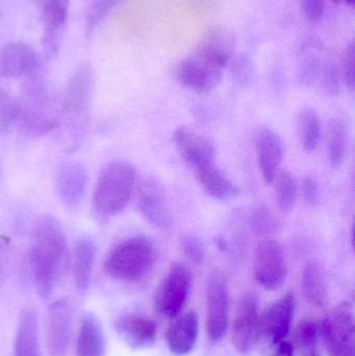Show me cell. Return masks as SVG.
Here are the masks:
<instances>
[{"instance_id": "6da1fadb", "label": "cell", "mask_w": 355, "mask_h": 356, "mask_svg": "<svg viewBox=\"0 0 355 356\" xmlns=\"http://www.w3.org/2000/svg\"><path fill=\"white\" fill-rule=\"evenodd\" d=\"M235 45V35L229 29L216 27L204 33L194 51L179 64V83L197 93L213 91L222 81Z\"/></svg>"}, {"instance_id": "7a4b0ae2", "label": "cell", "mask_w": 355, "mask_h": 356, "mask_svg": "<svg viewBox=\"0 0 355 356\" xmlns=\"http://www.w3.org/2000/svg\"><path fill=\"white\" fill-rule=\"evenodd\" d=\"M68 244L58 222L49 215L35 224L28 261L35 290L40 298L51 296L69 265Z\"/></svg>"}, {"instance_id": "3957f363", "label": "cell", "mask_w": 355, "mask_h": 356, "mask_svg": "<svg viewBox=\"0 0 355 356\" xmlns=\"http://www.w3.org/2000/svg\"><path fill=\"white\" fill-rule=\"evenodd\" d=\"M26 81L17 127L28 137H44L60 127L62 108L48 88L42 71Z\"/></svg>"}, {"instance_id": "277c9868", "label": "cell", "mask_w": 355, "mask_h": 356, "mask_svg": "<svg viewBox=\"0 0 355 356\" xmlns=\"http://www.w3.org/2000/svg\"><path fill=\"white\" fill-rule=\"evenodd\" d=\"M95 73L91 65L83 64L69 79L60 102L62 120L66 129V146L76 150L85 137L88 113L93 98Z\"/></svg>"}, {"instance_id": "5b68a950", "label": "cell", "mask_w": 355, "mask_h": 356, "mask_svg": "<svg viewBox=\"0 0 355 356\" xmlns=\"http://www.w3.org/2000/svg\"><path fill=\"white\" fill-rule=\"evenodd\" d=\"M137 171L127 162L106 165L96 182L93 194L94 211L100 217L108 218L122 211L135 190Z\"/></svg>"}, {"instance_id": "8992f818", "label": "cell", "mask_w": 355, "mask_h": 356, "mask_svg": "<svg viewBox=\"0 0 355 356\" xmlns=\"http://www.w3.org/2000/svg\"><path fill=\"white\" fill-rule=\"evenodd\" d=\"M156 248L143 236H131L116 245L106 257L104 269L112 280L135 282L145 278L154 268Z\"/></svg>"}, {"instance_id": "52a82bcc", "label": "cell", "mask_w": 355, "mask_h": 356, "mask_svg": "<svg viewBox=\"0 0 355 356\" xmlns=\"http://www.w3.org/2000/svg\"><path fill=\"white\" fill-rule=\"evenodd\" d=\"M318 325L329 356H354V314L350 301L338 305Z\"/></svg>"}, {"instance_id": "ba28073f", "label": "cell", "mask_w": 355, "mask_h": 356, "mask_svg": "<svg viewBox=\"0 0 355 356\" xmlns=\"http://www.w3.org/2000/svg\"><path fill=\"white\" fill-rule=\"evenodd\" d=\"M191 288L192 273L189 268L181 263L171 266L154 295L156 312L169 319L183 313Z\"/></svg>"}, {"instance_id": "9c48e42d", "label": "cell", "mask_w": 355, "mask_h": 356, "mask_svg": "<svg viewBox=\"0 0 355 356\" xmlns=\"http://www.w3.org/2000/svg\"><path fill=\"white\" fill-rule=\"evenodd\" d=\"M231 296L226 278L221 272L210 274L206 284V332L210 342H221L227 334Z\"/></svg>"}, {"instance_id": "30bf717a", "label": "cell", "mask_w": 355, "mask_h": 356, "mask_svg": "<svg viewBox=\"0 0 355 356\" xmlns=\"http://www.w3.org/2000/svg\"><path fill=\"white\" fill-rule=\"evenodd\" d=\"M262 315L258 297L252 292H245L238 301L235 318L231 325V342L240 353H248L262 337Z\"/></svg>"}, {"instance_id": "8fae6325", "label": "cell", "mask_w": 355, "mask_h": 356, "mask_svg": "<svg viewBox=\"0 0 355 356\" xmlns=\"http://www.w3.org/2000/svg\"><path fill=\"white\" fill-rule=\"evenodd\" d=\"M254 276L258 286L265 290L277 291L285 284L287 259L279 242L264 240L258 243L254 254Z\"/></svg>"}, {"instance_id": "7c38bea8", "label": "cell", "mask_w": 355, "mask_h": 356, "mask_svg": "<svg viewBox=\"0 0 355 356\" xmlns=\"http://www.w3.org/2000/svg\"><path fill=\"white\" fill-rule=\"evenodd\" d=\"M73 307L68 298L58 299L48 307L46 340L50 356H65L72 336Z\"/></svg>"}, {"instance_id": "4fadbf2b", "label": "cell", "mask_w": 355, "mask_h": 356, "mask_svg": "<svg viewBox=\"0 0 355 356\" xmlns=\"http://www.w3.org/2000/svg\"><path fill=\"white\" fill-rule=\"evenodd\" d=\"M42 71L37 51L24 42L6 44L0 50V77L4 79H29Z\"/></svg>"}, {"instance_id": "5bb4252c", "label": "cell", "mask_w": 355, "mask_h": 356, "mask_svg": "<svg viewBox=\"0 0 355 356\" xmlns=\"http://www.w3.org/2000/svg\"><path fill=\"white\" fill-rule=\"evenodd\" d=\"M296 311V298L293 292L286 293L281 298L269 305L262 315L261 332L268 342L276 346L286 340Z\"/></svg>"}, {"instance_id": "9a60e30c", "label": "cell", "mask_w": 355, "mask_h": 356, "mask_svg": "<svg viewBox=\"0 0 355 356\" xmlns=\"http://www.w3.org/2000/svg\"><path fill=\"white\" fill-rule=\"evenodd\" d=\"M89 184L87 169L79 162H64L56 171V188L65 207L76 209L83 202Z\"/></svg>"}, {"instance_id": "2e32d148", "label": "cell", "mask_w": 355, "mask_h": 356, "mask_svg": "<svg viewBox=\"0 0 355 356\" xmlns=\"http://www.w3.org/2000/svg\"><path fill=\"white\" fill-rule=\"evenodd\" d=\"M138 209L144 219L158 229H170L172 213L162 186L154 179L144 182L138 195Z\"/></svg>"}, {"instance_id": "e0dca14e", "label": "cell", "mask_w": 355, "mask_h": 356, "mask_svg": "<svg viewBox=\"0 0 355 356\" xmlns=\"http://www.w3.org/2000/svg\"><path fill=\"white\" fill-rule=\"evenodd\" d=\"M173 142L185 164L193 171L217 161L214 144L190 127H177L173 133Z\"/></svg>"}, {"instance_id": "ac0fdd59", "label": "cell", "mask_w": 355, "mask_h": 356, "mask_svg": "<svg viewBox=\"0 0 355 356\" xmlns=\"http://www.w3.org/2000/svg\"><path fill=\"white\" fill-rule=\"evenodd\" d=\"M115 330L121 340L133 350L154 346L158 337L156 322L139 313L125 314L119 317L115 322Z\"/></svg>"}, {"instance_id": "d6986e66", "label": "cell", "mask_w": 355, "mask_h": 356, "mask_svg": "<svg viewBox=\"0 0 355 356\" xmlns=\"http://www.w3.org/2000/svg\"><path fill=\"white\" fill-rule=\"evenodd\" d=\"M199 318L194 311L179 314L173 318L166 332L169 351L175 356L190 355L197 344Z\"/></svg>"}, {"instance_id": "ffe728a7", "label": "cell", "mask_w": 355, "mask_h": 356, "mask_svg": "<svg viewBox=\"0 0 355 356\" xmlns=\"http://www.w3.org/2000/svg\"><path fill=\"white\" fill-rule=\"evenodd\" d=\"M256 154L263 179L267 184H272L285 156V145L281 136L273 129H262L256 139Z\"/></svg>"}, {"instance_id": "44dd1931", "label": "cell", "mask_w": 355, "mask_h": 356, "mask_svg": "<svg viewBox=\"0 0 355 356\" xmlns=\"http://www.w3.org/2000/svg\"><path fill=\"white\" fill-rule=\"evenodd\" d=\"M44 26L43 45L48 56L58 50L60 35L68 19L69 0H39Z\"/></svg>"}, {"instance_id": "7402d4cb", "label": "cell", "mask_w": 355, "mask_h": 356, "mask_svg": "<svg viewBox=\"0 0 355 356\" xmlns=\"http://www.w3.org/2000/svg\"><path fill=\"white\" fill-rule=\"evenodd\" d=\"M196 178L206 194L219 201H231L240 194V188L215 162L194 170Z\"/></svg>"}, {"instance_id": "603a6c76", "label": "cell", "mask_w": 355, "mask_h": 356, "mask_svg": "<svg viewBox=\"0 0 355 356\" xmlns=\"http://www.w3.org/2000/svg\"><path fill=\"white\" fill-rule=\"evenodd\" d=\"M14 356H41L39 321L33 309H25L19 317Z\"/></svg>"}, {"instance_id": "cb8c5ba5", "label": "cell", "mask_w": 355, "mask_h": 356, "mask_svg": "<svg viewBox=\"0 0 355 356\" xmlns=\"http://www.w3.org/2000/svg\"><path fill=\"white\" fill-rule=\"evenodd\" d=\"M96 257V245L83 236L75 243L73 251V277L79 294H85L91 286L92 272Z\"/></svg>"}, {"instance_id": "d4e9b609", "label": "cell", "mask_w": 355, "mask_h": 356, "mask_svg": "<svg viewBox=\"0 0 355 356\" xmlns=\"http://www.w3.org/2000/svg\"><path fill=\"white\" fill-rule=\"evenodd\" d=\"M106 338L99 319L94 314L88 313L81 320L77 337L79 356H104Z\"/></svg>"}, {"instance_id": "484cf974", "label": "cell", "mask_w": 355, "mask_h": 356, "mask_svg": "<svg viewBox=\"0 0 355 356\" xmlns=\"http://www.w3.org/2000/svg\"><path fill=\"white\" fill-rule=\"evenodd\" d=\"M302 291L306 300L315 307H322L329 300V286L323 268L316 261L304 266L302 273Z\"/></svg>"}, {"instance_id": "4316f807", "label": "cell", "mask_w": 355, "mask_h": 356, "mask_svg": "<svg viewBox=\"0 0 355 356\" xmlns=\"http://www.w3.org/2000/svg\"><path fill=\"white\" fill-rule=\"evenodd\" d=\"M297 131L302 149L308 154L316 152L320 145L322 127L318 113L314 108H306L300 111L297 117Z\"/></svg>"}, {"instance_id": "83f0119b", "label": "cell", "mask_w": 355, "mask_h": 356, "mask_svg": "<svg viewBox=\"0 0 355 356\" xmlns=\"http://www.w3.org/2000/svg\"><path fill=\"white\" fill-rule=\"evenodd\" d=\"M348 127L341 118L331 119L327 129V158L333 168H340L346 158Z\"/></svg>"}, {"instance_id": "f1b7e54d", "label": "cell", "mask_w": 355, "mask_h": 356, "mask_svg": "<svg viewBox=\"0 0 355 356\" xmlns=\"http://www.w3.org/2000/svg\"><path fill=\"white\" fill-rule=\"evenodd\" d=\"M318 324L312 320H304L296 327L292 345L300 356H322Z\"/></svg>"}, {"instance_id": "f546056e", "label": "cell", "mask_w": 355, "mask_h": 356, "mask_svg": "<svg viewBox=\"0 0 355 356\" xmlns=\"http://www.w3.org/2000/svg\"><path fill=\"white\" fill-rule=\"evenodd\" d=\"M275 199L279 209L283 213H290L295 207L297 199V182L290 171H279L274 180Z\"/></svg>"}, {"instance_id": "4dcf8cb0", "label": "cell", "mask_w": 355, "mask_h": 356, "mask_svg": "<svg viewBox=\"0 0 355 356\" xmlns=\"http://www.w3.org/2000/svg\"><path fill=\"white\" fill-rule=\"evenodd\" d=\"M125 0H89L85 12V31L91 35L99 29L110 12Z\"/></svg>"}, {"instance_id": "1f68e13d", "label": "cell", "mask_w": 355, "mask_h": 356, "mask_svg": "<svg viewBox=\"0 0 355 356\" xmlns=\"http://www.w3.org/2000/svg\"><path fill=\"white\" fill-rule=\"evenodd\" d=\"M20 115V102L0 93V133L8 134L17 127Z\"/></svg>"}, {"instance_id": "d6a6232c", "label": "cell", "mask_w": 355, "mask_h": 356, "mask_svg": "<svg viewBox=\"0 0 355 356\" xmlns=\"http://www.w3.org/2000/svg\"><path fill=\"white\" fill-rule=\"evenodd\" d=\"M250 227L258 236H268L276 228V222L266 207H260L252 213L250 218Z\"/></svg>"}, {"instance_id": "836d02e7", "label": "cell", "mask_w": 355, "mask_h": 356, "mask_svg": "<svg viewBox=\"0 0 355 356\" xmlns=\"http://www.w3.org/2000/svg\"><path fill=\"white\" fill-rule=\"evenodd\" d=\"M181 248L185 257L195 265H201L206 259V247L197 236H183L181 240Z\"/></svg>"}, {"instance_id": "e575fe53", "label": "cell", "mask_w": 355, "mask_h": 356, "mask_svg": "<svg viewBox=\"0 0 355 356\" xmlns=\"http://www.w3.org/2000/svg\"><path fill=\"white\" fill-rule=\"evenodd\" d=\"M342 74L335 62L325 65L322 72V87L329 96H337L341 90Z\"/></svg>"}, {"instance_id": "d590c367", "label": "cell", "mask_w": 355, "mask_h": 356, "mask_svg": "<svg viewBox=\"0 0 355 356\" xmlns=\"http://www.w3.org/2000/svg\"><path fill=\"white\" fill-rule=\"evenodd\" d=\"M355 46L352 42L344 54L343 66H342V79L346 87L354 91L355 87Z\"/></svg>"}, {"instance_id": "8d00e7d4", "label": "cell", "mask_w": 355, "mask_h": 356, "mask_svg": "<svg viewBox=\"0 0 355 356\" xmlns=\"http://www.w3.org/2000/svg\"><path fill=\"white\" fill-rule=\"evenodd\" d=\"M233 76L236 83L241 86L249 85L254 76V68L247 56H240L233 65Z\"/></svg>"}, {"instance_id": "74e56055", "label": "cell", "mask_w": 355, "mask_h": 356, "mask_svg": "<svg viewBox=\"0 0 355 356\" xmlns=\"http://www.w3.org/2000/svg\"><path fill=\"white\" fill-rule=\"evenodd\" d=\"M302 195L308 204L316 207L320 203V186L318 180L312 175L304 178L302 184Z\"/></svg>"}, {"instance_id": "f35d334b", "label": "cell", "mask_w": 355, "mask_h": 356, "mask_svg": "<svg viewBox=\"0 0 355 356\" xmlns=\"http://www.w3.org/2000/svg\"><path fill=\"white\" fill-rule=\"evenodd\" d=\"M302 6L306 18L312 22L322 18L324 0H302Z\"/></svg>"}, {"instance_id": "ab89813d", "label": "cell", "mask_w": 355, "mask_h": 356, "mask_svg": "<svg viewBox=\"0 0 355 356\" xmlns=\"http://www.w3.org/2000/svg\"><path fill=\"white\" fill-rule=\"evenodd\" d=\"M10 241L4 236H0V284L6 275L10 257Z\"/></svg>"}, {"instance_id": "60d3db41", "label": "cell", "mask_w": 355, "mask_h": 356, "mask_svg": "<svg viewBox=\"0 0 355 356\" xmlns=\"http://www.w3.org/2000/svg\"><path fill=\"white\" fill-rule=\"evenodd\" d=\"M277 350L275 356H294L295 350H294L293 345L291 342L283 340V342L276 345Z\"/></svg>"}, {"instance_id": "b9f144b4", "label": "cell", "mask_w": 355, "mask_h": 356, "mask_svg": "<svg viewBox=\"0 0 355 356\" xmlns=\"http://www.w3.org/2000/svg\"><path fill=\"white\" fill-rule=\"evenodd\" d=\"M344 1H345L346 4H347V6H349L350 8H352V6H354L355 0H344Z\"/></svg>"}, {"instance_id": "7bdbcfd3", "label": "cell", "mask_w": 355, "mask_h": 356, "mask_svg": "<svg viewBox=\"0 0 355 356\" xmlns=\"http://www.w3.org/2000/svg\"><path fill=\"white\" fill-rule=\"evenodd\" d=\"M331 1H333V3H339V2L341 1V0H331Z\"/></svg>"}]
</instances>
